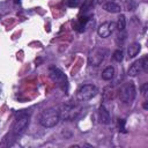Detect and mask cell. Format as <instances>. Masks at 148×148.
<instances>
[{"label": "cell", "mask_w": 148, "mask_h": 148, "mask_svg": "<svg viewBox=\"0 0 148 148\" xmlns=\"http://www.w3.org/2000/svg\"><path fill=\"white\" fill-rule=\"evenodd\" d=\"M60 120V111L56 108L46 109L39 116V124L43 127H53Z\"/></svg>", "instance_id": "1"}, {"label": "cell", "mask_w": 148, "mask_h": 148, "mask_svg": "<svg viewBox=\"0 0 148 148\" xmlns=\"http://www.w3.org/2000/svg\"><path fill=\"white\" fill-rule=\"evenodd\" d=\"M136 89L133 82H125L119 89V98L124 104H130L135 98Z\"/></svg>", "instance_id": "2"}, {"label": "cell", "mask_w": 148, "mask_h": 148, "mask_svg": "<svg viewBox=\"0 0 148 148\" xmlns=\"http://www.w3.org/2000/svg\"><path fill=\"white\" fill-rule=\"evenodd\" d=\"M97 92H98V89H97L96 86H94V84H83L76 91V98L80 102H87V101L91 99L92 97H95Z\"/></svg>", "instance_id": "3"}, {"label": "cell", "mask_w": 148, "mask_h": 148, "mask_svg": "<svg viewBox=\"0 0 148 148\" xmlns=\"http://www.w3.org/2000/svg\"><path fill=\"white\" fill-rule=\"evenodd\" d=\"M29 119H30V117H29L28 113H21V114H18V117L15 119V121L13 124L12 133L15 136L22 134L25 131V128L28 127V125H29Z\"/></svg>", "instance_id": "4"}, {"label": "cell", "mask_w": 148, "mask_h": 148, "mask_svg": "<svg viewBox=\"0 0 148 148\" xmlns=\"http://www.w3.org/2000/svg\"><path fill=\"white\" fill-rule=\"evenodd\" d=\"M105 54H106V51L102 47H96L94 49L89 56H88V62L90 66H98L103 62L104 58H105Z\"/></svg>", "instance_id": "5"}, {"label": "cell", "mask_w": 148, "mask_h": 148, "mask_svg": "<svg viewBox=\"0 0 148 148\" xmlns=\"http://www.w3.org/2000/svg\"><path fill=\"white\" fill-rule=\"evenodd\" d=\"M50 76L62 89H65L67 87V79H66L65 74L60 69H58V68H51L50 69Z\"/></svg>", "instance_id": "6"}, {"label": "cell", "mask_w": 148, "mask_h": 148, "mask_svg": "<svg viewBox=\"0 0 148 148\" xmlns=\"http://www.w3.org/2000/svg\"><path fill=\"white\" fill-rule=\"evenodd\" d=\"M114 28H116V24L113 22H104V23H102L98 27L97 34H98L99 37L106 38V37H109L112 34V31L114 30Z\"/></svg>", "instance_id": "7"}, {"label": "cell", "mask_w": 148, "mask_h": 148, "mask_svg": "<svg viewBox=\"0 0 148 148\" xmlns=\"http://www.w3.org/2000/svg\"><path fill=\"white\" fill-rule=\"evenodd\" d=\"M142 71H143V67H142V59H139V60L134 61V62L131 65V67H130V69H128V74H130L131 76H135V75L140 74Z\"/></svg>", "instance_id": "8"}, {"label": "cell", "mask_w": 148, "mask_h": 148, "mask_svg": "<svg viewBox=\"0 0 148 148\" xmlns=\"http://www.w3.org/2000/svg\"><path fill=\"white\" fill-rule=\"evenodd\" d=\"M98 118L102 124H109L110 123V113L105 109L104 105H101L98 109Z\"/></svg>", "instance_id": "9"}, {"label": "cell", "mask_w": 148, "mask_h": 148, "mask_svg": "<svg viewBox=\"0 0 148 148\" xmlns=\"http://www.w3.org/2000/svg\"><path fill=\"white\" fill-rule=\"evenodd\" d=\"M103 9L109 12V13H119L120 12V6L114 3L113 1H109V2H105L103 5Z\"/></svg>", "instance_id": "10"}, {"label": "cell", "mask_w": 148, "mask_h": 148, "mask_svg": "<svg viewBox=\"0 0 148 148\" xmlns=\"http://www.w3.org/2000/svg\"><path fill=\"white\" fill-rule=\"evenodd\" d=\"M140 49H141V45L139 43H132L128 49H127V53H128V57L130 58H133L135 57L139 52H140Z\"/></svg>", "instance_id": "11"}, {"label": "cell", "mask_w": 148, "mask_h": 148, "mask_svg": "<svg viewBox=\"0 0 148 148\" xmlns=\"http://www.w3.org/2000/svg\"><path fill=\"white\" fill-rule=\"evenodd\" d=\"M113 76H114V68H113L112 66H108V67H105V68L103 69V72H102V79H103V80L109 81V80H111Z\"/></svg>", "instance_id": "12"}, {"label": "cell", "mask_w": 148, "mask_h": 148, "mask_svg": "<svg viewBox=\"0 0 148 148\" xmlns=\"http://www.w3.org/2000/svg\"><path fill=\"white\" fill-rule=\"evenodd\" d=\"M119 31H124L125 28H126V18L124 15H120L118 21H117V27H116Z\"/></svg>", "instance_id": "13"}, {"label": "cell", "mask_w": 148, "mask_h": 148, "mask_svg": "<svg viewBox=\"0 0 148 148\" xmlns=\"http://www.w3.org/2000/svg\"><path fill=\"white\" fill-rule=\"evenodd\" d=\"M123 56H124L123 50H121V49H118V50H116V51L113 52V54H112V59H113L114 61L120 62V61L123 60Z\"/></svg>", "instance_id": "14"}, {"label": "cell", "mask_w": 148, "mask_h": 148, "mask_svg": "<svg viewBox=\"0 0 148 148\" xmlns=\"http://www.w3.org/2000/svg\"><path fill=\"white\" fill-rule=\"evenodd\" d=\"M64 2L68 7H77L80 5V0H64Z\"/></svg>", "instance_id": "15"}, {"label": "cell", "mask_w": 148, "mask_h": 148, "mask_svg": "<svg viewBox=\"0 0 148 148\" xmlns=\"http://www.w3.org/2000/svg\"><path fill=\"white\" fill-rule=\"evenodd\" d=\"M148 92V83H143V86L141 87V94L142 96H146Z\"/></svg>", "instance_id": "16"}, {"label": "cell", "mask_w": 148, "mask_h": 148, "mask_svg": "<svg viewBox=\"0 0 148 148\" xmlns=\"http://www.w3.org/2000/svg\"><path fill=\"white\" fill-rule=\"evenodd\" d=\"M143 108H145V109H147V108H148V105H147V102H145V104H143Z\"/></svg>", "instance_id": "17"}]
</instances>
